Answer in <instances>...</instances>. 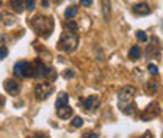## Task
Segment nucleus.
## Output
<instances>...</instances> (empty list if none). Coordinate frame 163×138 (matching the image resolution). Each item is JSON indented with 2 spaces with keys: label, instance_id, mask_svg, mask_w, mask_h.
<instances>
[{
  "label": "nucleus",
  "instance_id": "0eeeda50",
  "mask_svg": "<svg viewBox=\"0 0 163 138\" xmlns=\"http://www.w3.org/2000/svg\"><path fill=\"white\" fill-rule=\"evenodd\" d=\"M80 104L86 111H93L99 107V97L97 96H89L86 99H80Z\"/></svg>",
  "mask_w": 163,
  "mask_h": 138
},
{
  "label": "nucleus",
  "instance_id": "2eb2a0df",
  "mask_svg": "<svg viewBox=\"0 0 163 138\" xmlns=\"http://www.w3.org/2000/svg\"><path fill=\"white\" fill-rule=\"evenodd\" d=\"M129 57H130V60H138L141 57V49L138 46H133L130 49V52H129Z\"/></svg>",
  "mask_w": 163,
  "mask_h": 138
},
{
  "label": "nucleus",
  "instance_id": "ddd939ff",
  "mask_svg": "<svg viewBox=\"0 0 163 138\" xmlns=\"http://www.w3.org/2000/svg\"><path fill=\"white\" fill-rule=\"evenodd\" d=\"M157 89H158L157 82L149 80V82H146V83H144V91H146L147 94H154V93H157Z\"/></svg>",
  "mask_w": 163,
  "mask_h": 138
},
{
  "label": "nucleus",
  "instance_id": "393cba45",
  "mask_svg": "<svg viewBox=\"0 0 163 138\" xmlns=\"http://www.w3.org/2000/svg\"><path fill=\"white\" fill-rule=\"evenodd\" d=\"M80 5L85 7V8H89L93 5V0H80Z\"/></svg>",
  "mask_w": 163,
  "mask_h": 138
},
{
  "label": "nucleus",
  "instance_id": "bb28decb",
  "mask_svg": "<svg viewBox=\"0 0 163 138\" xmlns=\"http://www.w3.org/2000/svg\"><path fill=\"white\" fill-rule=\"evenodd\" d=\"M83 136H89V138H93V136H94V138H97L99 135H97V133H85Z\"/></svg>",
  "mask_w": 163,
  "mask_h": 138
},
{
  "label": "nucleus",
  "instance_id": "20e7f679",
  "mask_svg": "<svg viewBox=\"0 0 163 138\" xmlns=\"http://www.w3.org/2000/svg\"><path fill=\"white\" fill-rule=\"evenodd\" d=\"M13 72H14V75H18V77H33V79H35L36 64L22 60V61H18V63L14 64Z\"/></svg>",
  "mask_w": 163,
  "mask_h": 138
},
{
  "label": "nucleus",
  "instance_id": "a211bd4d",
  "mask_svg": "<svg viewBox=\"0 0 163 138\" xmlns=\"http://www.w3.org/2000/svg\"><path fill=\"white\" fill-rule=\"evenodd\" d=\"M147 71H149V74H150L152 77L158 75V68H157V64H154V63H150V64L147 66Z\"/></svg>",
  "mask_w": 163,
  "mask_h": 138
},
{
  "label": "nucleus",
  "instance_id": "f8f14e48",
  "mask_svg": "<svg viewBox=\"0 0 163 138\" xmlns=\"http://www.w3.org/2000/svg\"><path fill=\"white\" fill-rule=\"evenodd\" d=\"M100 2H102V14H104V19L108 21V19H110V14H111L110 0H100Z\"/></svg>",
  "mask_w": 163,
  "mask_h": 138
},
{
  "label": "nucleus",
  "instance_id": "423d86ee",
  "mask_svg": "<svg viewBox=\"0 0 163 138\" xmlns=\"http://www.w3.org/2000/svg\"><path fill=\"white\" fill-rule=\"evenodd\" d=\"M3 86H5V91L8 94H11V96H18L19 91H21V83L18 80H14V79H7Z\"/></svg>",
  "mask_w": 163,
  "mask_h": 138
},
{
  "label": "nucleus",
  "instance_id": "f03ea898",
  "mask_svg": "<svg viewBox=\"0 0 163 138\" xmlns=\"http://www.w3.org/2000/svg\"><path fill=\"white\" fill-rule=\"evenodd\" d=\"M30 25L33 27V30L43 36V38H49L53 32V19L50 16H43V14H38L35 16L32 21H30Z\"/></svg>",
  "mask_w": 163,
  "mask_h": 138
},
{
  "label": "nucleus",
  "instance_id": "6ab92c4d",
  "mask_svg": "<svg viewBox=\"0 0 163 138\" xmlns=\"http://www.w3.org/2000/svg\"><path fill=\"white\" fill-rule=\"evenodd\" d=\"M136 38H138L140 43H146V41H147V35H146L143 30H136Z\"/></svg>",
  "mask_w": 163,
  "mask_h": 138
},
{
  "label": "nucleus",
  "instance_id": "4468645a",
  "mask_svg": "<svg viewBox=\"0 0 163 138\" xmlns=\"http://www.w3.org/2000/svg\"><path fill=\"white\" fill-rule=\"evenodd\" d=\"M69 104V96L66 93H60L58 97H57V102H55V107H63V105H68Z\"/></svg>",
  "mask_w": 163,
  "mask_h": 138
},
{
  "label": "nucleus",
  "instance_id": "a878e982",
  "mask_svg": "<svg viewBox=\"0 0 163 138\" xmlns=\"http://www.w3.org/2000/svg\"><path fill=\"white\" fill-rule=\"evenodd\" d=\"M3 18H5V16H3ZM5 19H8V21H3V24H8V25H10V24H14V19H13L11 16H7Z\"/></svg>",
  "mask_w": 163,
  "mask_h": 138
},
{
  "label": "nucleus",
  "instance_id": "c85d7f7f",
  "mask_svg": "<svg viewBox=\"0 0 163 138\" xmlns=\"http://www.w3.org/2000/svg\"><path fill=\"white\" fill-rule=\"evenodd\" d=\"M53 2H55V3H60V2H63V0H53Z\"/></svg>",
  "mask_w": 163,
  "mask_h": 138
},
{
  "label": "nucleus",
  "instance_id": "9b49d317",
  "mask_svg": "<svg viewBox=\"0 0 163 138\" xmlns=\"http://www.w3.org/2000/svg\"><path fill=\"white\" fill-rule=\"evenodd\" d=\"M10 7H11V10H13L14 13H19V14L24 13V10L27 8L24 0H10Z\"/></svg>",
  "mask_w": 163,
  "mask_h": 138
},
{
  "label": "nucleus",
  "instance_id": "6e6552de",
  "mask_svg": "<svg viewBox=\"0 0 163 138\" xmlns=\"http://www.w3.org/2000/svg\"><path fill=\"white\" fill-rule=\"evenodd\" d=\"M132 11L136 14V16H146V14H149L150 13V7L147 5V3H136V5H133L132 7Z\"/></svg>",
  "mask_w": 163,
  "mask_h": 138
},
{
  "label": "nucleus",
  "instance_id": "412c9836",
  "mask_svg": "<svg viewBox=\"0 0 163 138\" xmlns=\"http://www.w3.org/2000/svg\"><path fill=\"white\" fill-rule=\"evenodd\" d=\"M66 28L71 30V32H77V30H79V25H77L74 21H69V22H66Z\"/></svg>",
  "mask_w": 163,
  "mask_h": 138
},
{
  "label": "nucleus",
  "instance_id": "b1692460",
  "mask_svg": "<svg viewBox=\"0 0 163 138\" xmlns=\"http://www.w3.org/2000/svg\"><path fill=\"white\" fill-rule=\"evenodd\" d=\"M7 55H8V50H7L5 46H2V47H0V60H5Z\"/></svg>",
  "mask_w": 163,
  "mask_h": 138
},
{
  "label": "nucleus",
  "instance_id": "dca6fc26",
  "mask_svg": "<svg viewBox=\"0 0 163 138\" xmlns=\"http://www.w3.org/2000/svg\"><path fill=\"white\" fill-rule=\"evenodd\" d=\"M44 79H46V80H49V82H53V80L57 79V71H55L53 68H47Z\"/></svg>",
  "mask_w": 163,
  "mask_h": 138
},
{
  "label": "nucleus",
  "instance_id": "9d476101",
  "mask_svg": "<svg viewBox=\"0 0 163 138\" xmlns=\"http://www.w3.org/2000/svg\"><path fill=\"white\" fill-rule=\"evenodd\" d=\"M72 113H74V111H72V108L69 107V104L57 108V116H58L60 119H69V118L72 116Z\"/></svg>",
  "mask_w": 163,
  "mask_h": 138
},
{
  "label": "nucleus",
  "instance_id": "4be33fe9",
  "mask_svg": "<svg viewBox=\"0 0 163 138\" xmlns=\"http://www.w3.org/2000/svg\"><path fill=\"white\" fill-rule=\"evenodd\" d=\"M35 5H36V0H25V7H27L28 11H33Z\"/></svg>",
  "mask_w": 163,
  "mask_h": 138
},
{
  "label": "nucleus",
  "instance_id": "39448f33",
  "mask_svg": "<svg viewBox=\"0 0 163 138\" xmlns=\"http://www.w3.org/2000/svg\"><path fill=\"white\" fill-rule=\"evenodd\" d=\"M53 91H55V88H53L52 83H49V80L47 82H39L35 86V99L36 100H46V99L50 97V94H53Z\"/></svg>",
  "mask_w": 163,
  "mask_h": 138
},
{
  "label": "nucleus",
  "instance_id": "f3484780",
  "mask_svg": "<svg viewBox=\"0 0 163 138\" xmlns=\"http://www.w3.org/2000/svg\"><path fill=\"white\" fill-rule=\"evenodd\" d=\"M64 16H66L68 19L75 18V16H77V7H71V8H68V10L64 11Z\"/></svg>",
  "mask_w": 163,
  "mask_h": 138
},
{
  "label": "nucleus",
  "instance_id": "1a4fd4ad",
  "mask_svg": "<svg viewBox=\"0 0 163 138\" xmlns=\"http://www.w3.org/2000/svg\"><path fill=\"white\" fill-rule=\"evenodd\" d=\"M158 111H160L158 105H157V104H150V105L146 108V113L141 116V119H143V121H150V118H154Z\"/></svg>",
  "mask_w": 163,
  "mask_h": 138
},
{
  "label": "nucleus",
  "instance_id": "cd10ccee",
  "mask_svg": "<svg viewBox=\"0 0 163 138\" xmlns=\"http://www.w3.org/2000/svg\"><path fill=\"white\" fill-rule=\"evenodd\" d=\"M41 3H43L44 8H49V0H41Z\"/></svg>",
  "mask_w": 163,
  "mask_h": 138
},
{
  "label": "nucleus",
  "instance_id": "aec40b11",
  "mask_svg": "<svg viewBox=\"0 0 163 138\" xmlns=\"http://www.w3.org/2000/svg\"><path fill=\"white\" fill-rule=\"evenodd\" d=\"M82 125H83V119H82L80 116H75V118L72 119V127L79 129V127H82Z\"/></svg>",
  "mask_w": 163,
  "mask_h": 138
},
{
  "label": "nucleus",
  "instance_id": "7ed1b4c3",
  "mask_svg": "<svg viewBox=\"0 0 163 138\" xmlns=\"http://www.w3.org/2000/svg\"><path fill=\"white\" fill-rule=\"evenodd\" d=\"M58 47L63 52H66V54L74 52L79 47V35H77V32H71L69 30V32L61 33L60 41H58Z\"/></svg>",
  "mask_w": 163,
  "mask_h": 138
},
{
  "label": "nucleus",
  "instance_id": "f257e3e1",
  "mask_svg": "<svg viewBox=\"0 0 163 138\" xmlns=\"http://www.w3.org/2000/svg\"><path fill=\"white\" fill-rule=\"evenodd\" d=\"M135 96H136L135 86L127 85V86H122L119 89V93H118V107L124 115H133L135 113V110H136L135 102H133Z\"/></svg>",
  "mask_w": 163,
  "mask_h": 138
},
{
  "label": "nucleus",
  "instance_id": "5701e85b",
  "mask_svg": "<svg viewBox=\"0 0 163 138\" xmlns=\"http://www.w3.org/2000/svg\"><path fill=\"white\" fill-rule=\"evenodd\" d=\"M74 75H75V74H74V71H71V69H66V71L63 72V77L68 79V80H69V79H74Z\"/></svg>",
  "mask_w": 163,
  "mask_h": 138
}]
</instances>
